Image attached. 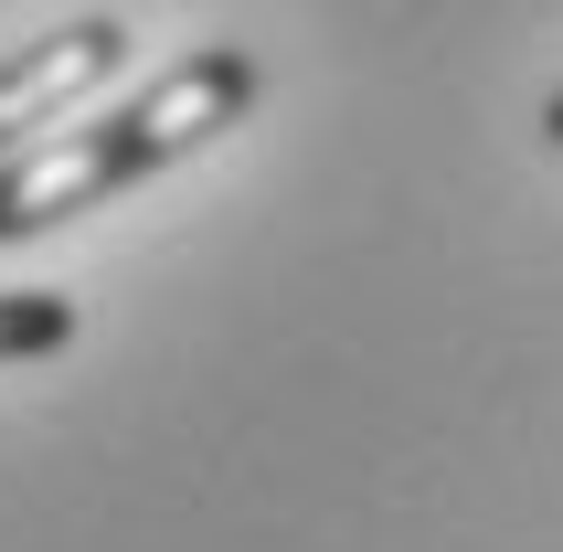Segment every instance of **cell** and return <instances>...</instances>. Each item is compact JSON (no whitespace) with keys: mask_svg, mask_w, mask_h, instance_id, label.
Instances as JSON below:
<instances>
[{"mask_svg":"<svg viewBox=\"0 0 563 552\" xmlns=\"http://www.w3.org/2000/svg\"><path fill=\"white\" fill-rule=\"evenodd\" d=\"M245 107H255V54L245 43H213V54H181L150 96H128L118 118L54 128V139L11 150L0 159V245H22L43 223H64V213H86V202H107V191L170 170L181 150H202V139L234 128Z\"/></svg>","mask_w":563,"mask_h":552,"instance_id":"1","label":"cell"},{"mask_svg":"<svg viewBox=\"0 0 563 552\" xmlns=\"http://www.w3.org/2000/svg\"><path fill=\"white\" fill-rule=\"evenodd\" d=\"M118 64H128V32L107 22V11H96V22L43 32L32 54H11V64H0V159L32 150L43 128H64V107H75V96H96Z\"/></svg>","mask_w":563,"mask_h":552,"instance_id":"2","label":"cell"},{"mask_svg":"<svg viewBox=\"0 0 563 552\" xmlns=\"http://www.w3.org/2000/svg\"><path fill=\"white\" fill-rule=\"evenodd\" d=\"M64 340H75V298H54V287H11L0 298V362H43Z\"/></svg>","mask_w":563,"mask_h":552,"instance_id":"3","label":"cell"},{"mask_svg":"<svg viewBox=\"0 0 563 552\" xmlns=\"http://www.w3.org/2000/svg\"><path fill=\"white\" fill-rule=\"evenodd\" d=\"M542 139H553V150H563V96H553V107H542Z\"/></svg>","mask_w":563,"mask_h":552,"instance_id":"4","label":"cell"}]
</instances>
